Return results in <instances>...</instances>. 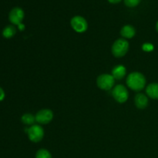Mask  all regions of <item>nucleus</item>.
<instances>
[{"label":"nucleus","instance_id":"f257e3e1","mask_svg":"<svg viewBox=\"0 0 158 158\" xmlns=\"http://www.w3.org/2000/svg\"><path fill=\"white\" fill-rule=\"evenodd\" d=\"M127 85L130 89L134 91H140L146 86V79L142 73L134 72L129 74L126 80Z\"/></svg>","mask_w":158,"mask_h":158},{"label":"nucleus","instance_id":"f03ea898","mask_svg":"<svg viewBox=\"0 0 158 158\" xmlns=\"http://www.w3.org/2000/svg\"><path fill=\"white\" fill-rule=\"evenodd\" d=\"M112 53L117 58L124 56L129 50V43L125 39H118L112 46Z\"/></svg>","mask_w":158,"mask_h":158},{"label":"nucleus","instance_id":"7ed1b4c3","mask_svg":"<svg viewBox=\"0 0 158 158\" xmlns=\"http://www.w3.org/2000/svg\"><path fill=\"white\" fill-rule=\"evenodd\" d=\"M26 131L30 141L33 142V143H38V142L41 141L44 137L43 128L39 124H34L29 128H26Z\"/></svg>","mask_w":158,"mask_h":158},{"label":"nucleus","instance_id":"20e7f679","mask_svg":"<svg viewBox=\"0 0 158 158\" xmlns=\"http://www.w3.org/2000/svg\"><path fill=\"white\" fill-rule=\"evenodd\" d=\"M115 79L110 74H101L97 79V85L103 90H110L114 87Z\"/></svg>","mask_w":158,"mask_h":158},{"label":"nucleus","instance_id":"39448f33","mask_svg":"<svg viewBox=\"0 0 158 158\" xmlns=\"http://www.w3.org/2000/svg\"><path fill=\"white\" fill-rule=\"evenodd\" d=\"M112 96L114 100L120 103H123L127 100L129 93L123 85L119 84L114 86L112 89Z\"/></svg>","mask_w":158,"mask_h":158},{"label":"nucleus","instance_id":"423d86ee","mask_svg":"<svg viewBox=\"0 0 158 158\" xmlns=\"http://www.w3.org/2000/svg\"><path fill=\"white\" fill-rule=\"evenodd\" d=\"M70 25L73 30L78 33H83L87 30L88 24L86 20L83 17L76 15L71 19Z\"/></svg>","mask_w":158,"mask_h":158},{"label":"nucleus","instance_id":"0eeeda50","mask_svg":"<svg viewBox=\"0 0 158 158\" xmlns=\"http://www.w3.org/2000/svg\"><path fill=\"white\" fill-rule=\"evenodd\" d=\"M53 118V113L49 109L40 110L35 114V120L40 124H47L50 123Z\"/></svg>","mask_w":158,"mask_h":158},{"label":"nucleus","instance_id":"6e6552de","mask_svg":"<svg viewBox=\"0 0 158 158\" xmlns=\"http://www.w3.org/2000/svg\"><path fill=\"white\" fill-rule=\"evenodd\" d=\"M24 11L21 8L15 7L9 12V19L12 24L19 26L24 19Z\"/></svg>","mask_w":158,"mask_h":158},{"label":"nucleus","instance_id":"1a4fd4ad","mask_svg":"<svg viewBox=\"0 0 158 158\" xmlns=\"http://www.w3.org/2000/svg\"><path fill=\"white\" fill-rule=\"evenodd\" d=\"M134 103L138 109H145L148 105V97L143 94H137L134 98Z\"/></svg>","mask_w":158,"mask_h":158},{"label":"nucleus","instance_id":"9d476101","mask_svg":"<svg viewBox=\"0 0 158 158\" xmlns=\"http://www.w3.org/2000/svg\"><path fill=\"white\" fill-rule=\"evenodd\" d=\"M127 69L123 65H117V66H114V69H112V74L115 80H120L126 76Z\"/></svg>","mask_w":158,"mask_h":158},{"label":"nucleus","instance_id":"9b49d317","mask_svg":"<svg viewBox=\"0 0 158 158\" xmlns=\"http://www.w3.org/2000/svg\"><path fill=\"white\" fill-rule=\"evenodd\" d=\"M136 29L131 25H126L120 30V35L124 39H132L135 35Z\"/></svg>","mask_w":158,"mask_h":158},{"label":"nucleus","instance_id":"f8f14e48","mask_svg":"<svg viewBox=\"0 0 158 158\" xmlns=\"http://www.w3.org/2000/svg\"><path fill=\"white\" fill-rule=\"evenodd\" d=\"M146 93L150 98L158 100V83H154L148 85L146 88Z\"/></svg>","mask_w":158,"mask_h":158},{"label":"nucleus","instance_id":"ddd939ff","mask_svg":"<svg viewBox=\"0 0 158 158\" xmlns=\"http://www.w3.org/2000/svg\"><path fill=\"white\" fill-rule=\"evenodd\" d=\"M16 33V29L13 25H9L6 26L2 30V35L6 39L12 38Z\"/></svg>","mask_w":158,"mask_h":158},{"label":"nucleus","instance_id":"4468645a","mask_svg":"<svg viewBox=\"0 0 158 158\" xmlns=\"http://www.w3.org/2000/svg\"><path fill=\"white\" fill-rule=\"evenodd\" d=\"M21 120L24 124L26 125H32L35 124V123L36 122L35 120V116L32 115V114H25L22 116Z\"/></svg>","mask_w":158,"mask_h":158},{"label":"nucleus","instance_id":"2eb2a0df","mask_svg":"<svg viewBox=\"0 0 158 158\" xmlns=\"http://www.w3.org/2000/svg\"><path fill=\"white\" fill-rule=\"evenodd\" d=\"M35 158H52V155L47 150L40 149L36 152Z\"/></svg>","mask_w":158,"mask_h":158},{"label":"nucleus","instance_id":"dca6fc26","mask_svg":"<svg viewBox=\"0 0 158 158\" xmlns=\"http://www.w3.org/2000/svg\"><path fill=\"white\" fill-rule=\"evenodd\" d=\"M141 0H124L125 6L129 8H134L138 6Z\"/></svg>","mask_w":158,"mask_h":158},{"label":"nucleus","instance_id":"f3484780","mask_svg":"<svg viewBox=\"0 0 158 158\" xmlns=\"http://www.w3.org/2000/svg\"><path fill=\"white\" fill-rule=\"evenodd\" d=\"M142 49L145 52H151V51L154 50V46L151 43H146L142 46Z\"/></svg>","mask_w":158,"mask_h":158},{"label":"nucleus","instance_id":"a211bd4d","mask_svg":"<svg viewBox=\"0 0 158 158\" xmlns=\"http://www.w3.org/2000/svg\"><path fill=\"white\" fill-rule=\"evenodd\" d=\"M4 98H5V92L4 90H3V89H2V88L0 87V101L4 100Z\"/></svg>","mask_w":158,"mask_h":158},{"label":"nucleus","instance_id":"6ab92c4d","mask_svg":"<svg viewBox=\"0 0 158 158\" xmlns=\"http://www.w3.org/2000/svg\"><path fill=\"white\" fill-rule=\"evenodd\" d=\"M107 1L111 4H117V3L120 2L122 0H107Z\"/></svg>","mask_w":158,"mask_h":158},{"label":"nucleus","instance_id":"aec40b11","mask_svg":"<svg viewBox=\"0 0 158 158\" xmlns=\"http://www.w3.org/2000/svg\"><path fill=\"white\" fill-rule=\"evenodd\" d=\"M18 28H19V29L20 31H23V30H24V29H25V26L23 24V23H21V24H19L18 26Z\"/></svg>","mask_w":158,"mask_h":158},{"label":"nucleus","instance_id":"412c9836","mask_svg":"<svg viewBox=\"0 0 158 158\" xmlns=\"http://www.w3.org/2000/svg\"><path fill=\"white\" fill-rule=\"evenodd\" d=\"M156 29H157V31L158 32V21H157V24H156Z\"/></svg>","mask_w":158,"mask_h":158}]
</instances>
